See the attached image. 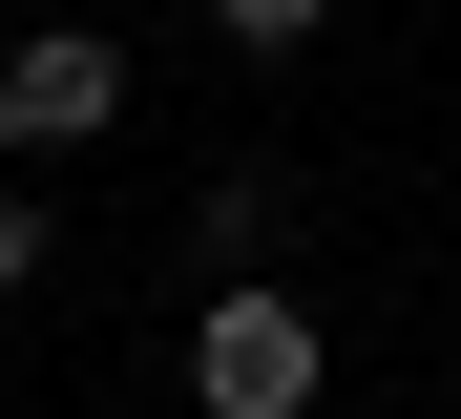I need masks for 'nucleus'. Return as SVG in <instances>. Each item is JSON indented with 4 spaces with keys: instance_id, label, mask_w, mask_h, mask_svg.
Listing matches in <instances>:
<instances>
[{
    "instance_id": "obj_1",
    "label": "nucleus",
    "mask_w": 461,
    "mask_h": 419,
    "mask_svg": "<svg viewBox=\"0 0 461 419\" xmlns=\"http://www.w3.org/2000/svg\"><path fill=\"white\" fill-rule=\"evenodd\" d=\"M315 378H336V335L294 314L273 273H230V294L189 314V398H210V419H315Z\"/></svg>"
},
{
    "instance_id": "obj_3",
    "label": "nucleus",
    "mask_w": 461,
    "mask_h": 419,
    "mask_svg": "<svg viewBox=\"0 0 461 419\" xmlns=\"http://www.w3.org/2000/svg\"><path fill=\"white\" fill-rule=\"evenodd\" d=\"M210 22H230V42H315L336 0H210Z\"/></svg>"
},
{
    "instance_id": "obj_2",
    "label": "nucleus",
    "mask_w": 461,
    "mask_h": 419,
    "mask_svg": "<svg viewBox=\"0 0 461 419\" xmlns=\"http://www.w3.org/2000/svg\"><path fill=\"white\" fill-rule=\"evenodd\" d=\"M126 126V42L105 22H22L0 42V147H105Z\"/></svg>"
},
{
    "instance_id": "obj_4",
    "label": "nucleus",
    "mask_w": 461,
    "mask_h": 419,
    "mask_svg": "<svg viewBox=\"0 0 461 419\" xmlns=\"http://www.w3.org/2000/svg\"><path fill=\"white\" fill-rule=\"evenodd\" d=\"M0 294H42V189H0Z\"/></svg>"
}]
</instances>
